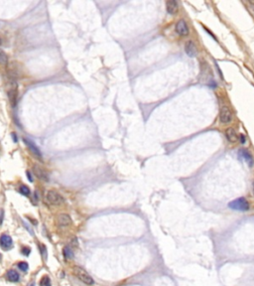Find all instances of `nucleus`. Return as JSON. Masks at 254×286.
Segmentation results:
<instances>
[{
  "mask_svg": "<svg viewBox=\"0 0 254 286\" xmlns=\"http://www.w3.org/2000/svg\"><path fill=\"white\" fill-rule=\"evenodd\" d=\"M57 222L58 225L61 227H69L72 225V219L68 214H60L57 217Z\"/></svg>",
  "mask_w": 254,
  "mask_h": 286,
  "instance_id": "9d476101",
  "label": "nucleus"
},
{
  "mask_svg": "<svg viewBox=\"0 0 254 286\" xmlns=\"http://www.w3.org/2000/svg\"><path fill=\"white\" fill-rule=\"evenodd\" d=\"M178 9H179L178 2L175 1V0H169V1L166 2V10L168 14L175 15L178 12Z\"/></svg>",
  "mask_w": 254,
  "mask_h": 286,
  "instance_id": "ddd939ff",
  "label": "nucleus"
},
{
  "mask_svg": "<svg viewBox=\"0 0 254 286\" xmlns=\"http://www.w3.org/2000/svg\"><path fill=\"white\" fill-rule=\"evenodd\" d=\"M27 177H28L29 181H31V182H32L33 179H32V177H31V175H30V172H29V171H27Z\"/></svg>",
  "mask_w": 254,
  "mask_h": 286,
  "instance_id": "393cba45",
  "label": "nucleus"
},
{
  "mask_svg": "<svg viewBox=\"0 0 254 286\" xmlns=\"http://www.w3.org/2000/svg\"><path fill=\"white\" fill-rule=\"evenodd\" d=\"M12 136H13V139H14V141H15V142H17V137H15V134H14V133L12 134Z\"/></svg>",
  "mask_w": 254,
  "mask_h": 286,
  "instance_id": "a878e982",
  "label": "nucleus"
},
{
  "mask_svg": "<svg viewBox=\"0 0 254 286\" xmlns=\"http://www.w3.org/2000/svg\"><path fill=\"white\" fill-rule=\"evenodd\" d=\"M2 44V41H1V38H0V45Z\"/></svg>",
  "mask_w": 254,
  "mask_h": 286,
  "instance_id": "c85d7f7f",
  "label": "nucleus"
},
{
  "mask_svg": "<svg viewBox=\"0 0 254 286\" xmlns=\"http://www.w3.org/2000/svg\"><path fill=\"white\" fill-rule=\"evenodd\" d=\"M185 52L190 58H194L197 56V48H196V45L193 41L190 40L185 44Z\"/></svg>",
  "mask_w": 254,
  "mask_h": 286,
  "instance_id": "1a4fd4ad",
  "label": "nucleus"
},
{
  "mask_svg": "<svg viewBox=\"0 0 254 286\" xmlns=\"http://www.w3.org/2000/svg\"><path fill=\"white\" fill-rule=\"evenodd\" d=\"M239 139H240V143H241V144H244V143L246 142V137H245L244 134H240Z\"/></svg>",
  "mask_w": 254,
  "mask_h": 286,
  "instance_id": "5701e85b",
  "label": "nucleus"
},
{
  "mask_svg": "<svg viewBox=\"0 0 254 286\" xmlns=\"http://www.w3.org/2000/svg\"><path fill=\"white\" fill-rule=\"evenodd\" d=\"M41 286H51V280H50L49 276H43L40 281Z\"/></svg>",
  "mask_w": 254,
  "mask_h": 286,
  "instance_id": "a211bd4d",
  "label": "nucleus"
},
{
  "mask_svg": "<svg viewBox=\"0 0 254 286\" xmlns=\"http://www.w3.org/2000/svg\"><path fill=\"white\" fill-rule=\"evenodd\" d=\"M228 208L231 209V210H234V211L245 212V211L249 210L250 205L248 203V201L246 200L244 197H240V198H237L235 200L231 201V202H229Z\"/></svg>",
  "mask_w": 254,
  "mask_h": 286,
  "instance_id": "f257e3e1",
  "label": "nucleus"
},
{
  "mask_svg": "<svg viewBox=\"0 0 254 286\" xmlns=\"http://www.w3.org/2000/svg\"><path fill=\"white\" fill-rule=\"evenodd\" d=\"M18 267H19V269H20V270H22V271H27L28 268H29V265H28L27 262L22 261V262H19V263H18Z\"/></svg>",
  "mask_w": 254,
  "mask_h": 286,
  "instance_id": "aec40b11",
  "label": "nucleus"
},
{
  "mask_svg": "<svg viewBox=\"0 0 254 286\" xmlns=\"http://www.w3.org/2000/svg\"><path fill=\"white\" fill-rule=\"evenodd\" d=\"M7 278H8L9 281L16 282L19 280V274L16 270H9V271L7 272Z\"/></svg>",
  "mask_w": 254,
  "mask_h": 286,
  "instance_id": "2eb2a0df",
  "label": "nucleus"
},
{
  "mask_svg": "<svg viewBox=\"0 0 254 286\" xmlns=\"http://www.w3.org/2000/svg\"><path fill=\"white\" fill-rule=\"evenodd\" d=\"M46 199H47L48 202L51 204V205H54V206H60L64 203V198L62 197L59 193L54 191V190H51L47 193V195H46Z\"/></svg>",
  "mask_w": 254,
  "mask_h": 286,
  "instance_id": "7ed1b4c3",
  "label": "nucleus"
},
{
  "mask_svg": "<svg viewBox=\"0 0 254 286\" xmlns=\"http://www.w3.org/2000/svg\"><path fill=\"white\" fill-rule=\"evenodd\" d=\"M238 158H239L240 160H244L246 163L248 164L250 168H251L254 164L252 155L249 153L248 150H246V149H239L238 150Z\"/></svg>",
  "mask_w": 254,
  "mask_h": 286,
  "instance_id": "6e6552de",
  "label": "nucleus"
},
{
  "mask_svg": "<svg viewBox=\"0 0 254 286\" xmlns=\"http://www.w3.org/2000/svg\"><path fill=\"white\" fill-rule=\"evenodd\" d=\"M21 252H22V253H23V254H25V256H29V254H30V252H31V249L29 248L28 246H24V247H23V248H22Z\"/></svg>",
  "mask_w": 254,
  "mask_h": 286,
  "instance_id": "4be33fe9",
  "label": "nucleus"
},
{
  "mask_svg": "<svg viewBox=\"0 0 254 286\" xmlns=\"http://www.w3.org/2000/svg\"><path fill=\"white\" fill-rule=\"evenodd\" d=\"M63 252H64L65 257H67V258H72V256H74V254H72V250L70 248V246L65 247L64 250H63Z\"/></svg>",
  "mask_w": 254,
  "mask_h": 286,
  "instance_id": "f3484780",
  "label": "nucleus"
},
{
  "mask_svg": "<svg viewBox=\"0 0 254 286\" xmlns=\"http://www.w3.org/2000/svg\"><path fill=\"white\" fill-rule=\"evenodd\" d=\"M28 286H35V285H34V283H33V282H32V283H30V284H29Z\"/></svg>",
  "mask_w": 254,
  "mask_h": 286,
  "instance_id": "cd10ccee",
  "label": "nucleus"
},
{
  "mask_svg": "<svg viewBox=\"0 0 254 286\" xmlns=\"http://www.w3.org/2000/svg\"><path fill=\"white\" fill-rule=\"evenodd\" d=\"M175 31L177 34L182 37H187L188 35L190 34V29H189L188 23L185 21L184 19H181V20L177 22V24L175 26Z\"/></svg>",
  "mask_w": 254,
  "mask_h": 286,
  "instance_id": "39448f33",
  "label": "nucleus"
},
{
  "mask_svg": "<svg viewBox=\"0 0 254 286\" xmlns=\"http://www.w3.org/2000/svg\"><path fill=\"white\" fill-rule=\"evenodd\" d=\"M2 219H3V211H0V225L2 223Z\"/></svg>",
  "mask_w": 254,
  "mask_h": 286,
  "instance_id": "b1692460",
  "label": "nucleus"
},
{
  "mask_svg": "<svg viewBox=\"0 0 254 286\" xmlns=\"http://www.w3.org/2000/svg\"><path fill=\"white\" fill-rule=\"evenodd\" d=\"M40 252H41V253H42V256H43V258H44V259H46V258H47V249H46V246H45V245H41V246H40Z\"/></svg>",
  "mask_w": 254,
  "mask_h": 286,
  "instance_id": "412c9836",
  "label": "nucleus"
},
{
  "mask_svg": "<svg viewBox=\"0 0 254 286\" xmlns=\"http://www.w3.org/2000/svg\"><path fill=\"white\" fill-rule=\"evenodd\" d=\"M219 121L222 124H228L232 121V113L228 106H222L220 109V113H219Z\"/></svg>",
  "mask_w": 254,
  "mask_h": 286,
  "instance_id": "20e7f679",
  "label": "nucleus"
},
{
  "mask_svg": "<svg viewBox=\"0 0 254 286\" xmlns=\"http://www.w3.org/2000/svg\"><path fill=\"white\" fill-rule=\"evenodd\" d=\"M23 142L25 143L27 147L29 148V150L32 152L34 155H35L37 158H39L40 160H42V153L40 151V149L37 147V145L34 143L33 141H31L28 138H23Z\"/></svg>",
  "mask_w": 254,
  "mask_h": 286,
  "instance_id": "0eeeda50",
  "label": "nucleus"
},
{
  "mask_svg": "<svg viewBox=\"0 0 254 286\" xmlns=\"http://www.w3.org/2000/svg\"><path fill=\"white\" fill-rule=\"evenodd\" d=\"M33 173L38 179H40L44 182H48L49 181V174L46 171L45 169H43L39 165H34L33 166Z\"/></svg>",
  "mask_w": 254,
  "mask_h": 286,
  "instance_id": "423d86ee",
  "label": "nucleus"
},
{
  "mask_svg": "<svg viewBox=\"0 0 254 286\" xmlns=\"http://www.w3.org/2000/svg\"><path fill=\"white\" fill-rule=\"evenodd\" d=\"M19 191H20L21 194H23L24 196H29L30 195V189L26 186V185H21L20 188H19Z\"/></svg>",
  "mask_w": 254,
  "mask_h": 286,
  "instance_id": "6ab92c4d",
  "label": "nucleus"
},
{
  "mask_svg": "<svg viewBox=\"0 0 254 286\" xmlns=\"http://www.w3.org/2000/svg\"><path fill=\"white\" fill-rule=\"evenodd\" d=\"M74 273L75 275L79 278L80 281H83V283H86L87 285H91L93 284V279H92V277L88 274L86 270L83 269L82 267H79V266H74Z\"/></svg>",
  "mask_w": 254,
  "mask_h": 286,
  "instance_id": "f03ea898",
  "label": "nucleus"
},
{
  "mask_svg": "<svg viewBox=\"0 0 254 286\" xmlns=\"http://www.w3.org/2000/svg\"><path fill=\"white\" fill-rule=\"evenodd\" d=\"M12 238H11L10 235L8 234H2L0 237V246L2 247L3 249H9L11 246H12Z\"/></svg>",
  "mask_w": 254,
  "mask_h": 286,
  "instance_id": "f8f14e48",
  "label": "nucleus"
},
{
  "mask_svg": "<svg viewBox=\"0 0 254 286\" xmlns=\"http://www.w3.org/2000/svg\"><path fill=\"white\" fill-rule=\"evenodd\" d=\"M225 137L229 142H231V143H235L238 140V136L236 134V131L234 130V128H232V127H228V128L226 129Z\"/></svg>",
  "mask_w": 254,
  "mask_h": 286,
  "instance_id": "4468645a",
  "label": "nucleus"
},
{
  "mask_svg": "<svg viewBox=\"0 0 254 286\" xmlns=\"http://www.w3.org/2000/svg\"><path fill=\"white\" fill-rule=\"evenodd\" d=\"M7 63H8V56L3 50L0 49V64L6 65Z\"/></svg>",
  "mask_w": 254,
  "mask_h": 286,
  "instance_id": "dca6fc26",
  "label": "nucleus"
},
{
  "mask_svg": "<svg viewBox=\"0 0 254 286\" xmlns=\"http://www.w3.org/2000/svg\"><path fill=\"white\" fill-rule=\"evenodd\" d=\"M252 192H253V195H254V180H253V183H252Z\"/></svg>",
  "mask_w": 254,
  "mask_h": 286,
  "instance_id": "bb28decb",
  "label": "nucleus"
},
{
  "mask_svg": "<svg viewBox=\"0 0 254 286\" xmlns=\"http://www.w3.org/2000/svg\"><path fill=\"white\" fill-rule=\"evenodd\" d=\"M8 99L11 103V105L15 106L17 104V98H18V90H17V86H13L10 88V90L8 91Z\"/></svg>",
  "mask_w": 254,
  "mask_h": 286,
  "instance_id": "9b49d317",
  "label": "nucleus"
}]
</instances>
